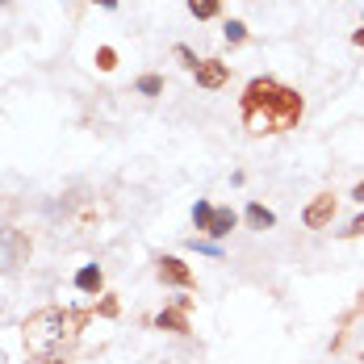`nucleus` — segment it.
<instances>
[{
  "label": "nucleus",
  "mask_w": 364,
  "mask_h": 364,
  "mask_svg": "<svg viewBox=\"0 0 364 364\" xmlns=\"http://www.w3.org/2000/svg\"><path fill=\"white\" fill-rule=\"evenodd\" d=\"M301 92L277 80H252L243 92V126L252 134H281L301 122Z\"/></svg>",
  "instance_id": "1"
},
{
  "label": "nucleus",
  "mask_w": 364,
  "mask_h": 364,
  "mask_svg": "<svg viewBox=\"0 0 364 364\" xmlns=\"http://www.w3.org/2000/svg\"><path fill=\"white\" fill-rule=\"evenodd\" d=\"M75 327H80V318L75 314H63V310H55V306H46V310H38L26 318V348L34 352L38 360H55L68 343H72Z\"/></svg>",
  "instance_id": "2"
},
{
  "label": "nucleus",
  "mask_w": 364,
  "mask_h": 364,
  "mask_svg": "<svg viewBox=\"0 0 364 364\" xmlns=\"http://www.w3.org/2000/svg\"><path fill=\"white\" fill-rule=\"evenodd\" d=\"M331 218H335V201H331V193L327 197H314V201L306 205V214H301V222H306L310 230H323Z\"/></svg>",
  "instance_id": "3"
},
{
  "label": "nucleus",
  "mask_w": 364,
  "mask_h": 364,
  "mask_svg": "<svg viewBox=\"0 0 364 364\" xmlns=\"http://www.w3.org/2000/svg\"><path fill=\"white\" fill-rule=\"evenodd\" d=\"M193 75H197V84H201V88H222V84H226V75H230V68L218 63V59H201V63L193 68Z\"/></svg>",
  "instance_id": "4"
},
{
  "label": "nucleus",
  "mask_w": 364,
  "mask_h": 364,
  "mask_svg": "<svg viewBox=\"0 0 364 364\" xmlns=\"http://www.w3.org/2000/svg\"><path fill=\"white\" fill-rule=\"evenodd\" d=\"M159 281L188 289V285H193V272H188V264H181L176 255H164V259H159Z\"/></svg>",
  "instance_id": "5"
},
{
  "label": "nucleus",
  "mask_w": 364,
  "mask_h": 364,
  "mask_svg": "<svg viewBox=\"0 0 364 364\" xmlns=\"http://www.w3.org/2000/svg\"><path fill=\"white\" fill-rule=\"evenodd\" d=\"M235 214H230V210H214V214H210V222H205V235H214V239H222V235H230V230H235Z\"/></svg>",
  "instance_id": "6"
},
{
  "label": "nucleus",
  "mask_w": 364,
  "mask_h": 364,
  "mask_svg": "<svg viewBox=\"0 0 364 364\" xmlns=\"http://www.w3.org/2000/svg\"><path fill=\"white\" fill-rule=\"evenodd\" d=\"M75 289H84V293H97V289H101V268H97V264L80 268V272H75Z\"/></svg>",
  "instance_id": "7"
},
{
  "label": "nucleus",
  "mask_w": 364,
  "mask_h": 364,
  "mask_svg": "<svg viewBox=\"0 0 364 364\" xmlns=\"http://www.w3.org/2000/svg\"><path fill=\"white\" fill-rule=\"evenodd\" d=\"M247 222H252L255 230H268V226H277V218H272V210H264L259 201H252V205H247Z\"/></svg>",
  "instance_id": "8"
},
{
  "label": "nucleus",
  "mask_w": 364,
  "mask_h": 364,
  "mask_svg": "<svg viewBox=\"0 0 364 364\" xmlns=\"http://www.w3.org/2000/svg\"><path fill=\"white\" fill-rule=\"evenodd\" d=\"M218 4H222V0H188V9H193V17H201V21H210V17H218Z\"/></svg>",
  "instance_id": "9"
},
{
  "label": "nucleus",
  "mask_w": 364,
  "mask_h": 364,
  "mask_svg": "<svg viewBox=\"0 0 364 364\" xmlns=\"http://www.w3.org/2000/svg\"><path fill=\"white\" fill-rule=\"evenodd\" d=\"M159 327H172V331H188V323H184V306H181V310H164V314H159Z\"/></svg>",
  "instance_id": "10"
},
{
  "label": "nucleus",
  "mask_w": 364,
  "mask_h": 364,
  "mask_svg": "<svg viewBox=\"0 0 364 364\" xmlns=\"http://www.w3.org/2000/svg\"><path fill=\"white\" fill-rule=\"evenodd\" d=\"M97 68H101V72H113V68H117V50H113V46H101V50H97Z\"/></svg>",
  "instance_id": "11"
},
{
  "label": "nucleus",
  "mask_w": 364,
  "mask_h": 364,
  "mask_svg": "<svg viewBox=\"0 0 364 364\" xmlns=\"http://www.w3.org/2000/svg\"><path fill=\"white\" fill-rule=\"evenodd\" d=\"M210 214H214V205H210V201H197V205H193V222H197V230H205Z\"/></svg>",
  "instance_id": "12"
},
{
  "label": "nucleus",
  "mask_w": 364,
  "mask_h": 364,
  "mask_svg": "<svg viewBox=\"0 0 364 364\" xmlns=\"http://www.w3.org/2000/svg\"><path fill=\"white\" fill-rule=\"evenodd\" d=\"M159 88H164V80H159V75H143V80H139V92H143V97H155Z\"/></svg>",
  "instance_id": "13"
},
{
  "label": "nucleus",
  "mask_w": 364,
  "mask_h": 364,
  "mask_svg": "<svg viewBox=\"0 0 364 364\" xmlns=\"http://www.w3.org/2000/svg\"><path fill=\"white\" fill-rule=\"evenodd\" d=\"M243 38H247V26L243 21H230L226 26V42H243Z\"/></svg>",
  "instance_id": "14"
},
{
  "label": "nucleus",
  "mask_w": 364,
  "mask_h": 364,
  "mask_svg": "<svg viewBox=\"0 0 364 364\" xmlns=\"http://www.w3.org/2000/svg\"><path fill=\"white\" fill-rule=\"evenodd\" d=\"M343 235H348V239H352V235H364V214H360V218H356V222H352V226H348Z\"/></svg>",
  "instance_id": "15"
},
{
  "label": "nucleus",
  "mask_w": 364,
  "mask_h": 364,
  "mask_svg": "<svg viewBox=\"0 0 364 364\" xmlns=\"http://www.w3.org/2000/svg\"><path fill=\"white\" fill-rule=\"evenodd\" d=\"M352 42H356V46L364 50V30H356V34H352Z\"/></svg>",
  "instance_id": "16"
},
{
  "label": "nucleus",
  "mask_w": 364,
  "mask_h": 364,
  "mask_svg": "<svg viewBox=\"0 0 364 364\" xmlns=\"http://www.w3.org/2000/svg\"><path fill=\"white\" fill-rule=\"evenodd\" d=\"M97 4H101V9H117V0H97Z\"/></svg>",
  "instance_id": "17"
},
{
  "label": "nucleus",
  "mask_w": 364,
  "mask_h": 364,
  "mask_svg": "<svg viewBox=\"0 0 364 364\" xmlns=\"http://www.w3.org/2000/svg\"><path fill=\"white\" fill-rule=\"evenodd\" d=\"M352 197H356V201H364V184H356V193H352Z\"/></svg>",
  "instance_id": "18"
},
{
  "label": "nucleus",
  "mask_w": 364,
  "mask_h": 364,
  "mask_svg": "<svg viewBox=\"0 0 364 364\" xmlns=\"http://www.w3.org/2000/svg\"><path fill=\"white\" fill-rule=\"evenodd\" d=\"M42 364H59V360H42Z\"/></svg>",
  "instance_id": "19"
},
{
  "label": "nucleus",
  "mask_w": 364,
  "mask_h": 364,
  "mask_svg": "<svg viewBox=\"0 0 364 364\" xmlns=\"http://www.w3.org/2000/svg\"><path fill=\"white\" fill-rule=\"evenodd\" d=\"M0 4H4V0H0Z\"/></svg>",
  "instance_id": "20"
}]
</instances>
